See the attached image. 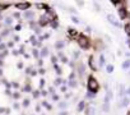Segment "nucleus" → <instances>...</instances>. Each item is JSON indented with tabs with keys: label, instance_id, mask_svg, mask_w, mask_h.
Listing matches in <instances>:
<instances>
[{
	"label": "nucleus",
	"instance_id": "f257e3e1",
	"mask_svg": "<svg viewBox=\"0 0 130 115\" xmlns=\"http://www.w3.org/2000/svg\"><path fill=\"white\" fill-rule=\"evenodd\" d=\"M87 87H88V91H91V92H93V93H96V92L98 91V88H100V84H98L97 79H96L93 76H89V77H88Z\"/></svg>",
	"mask_w": 130,
	"mask_h": 115
},
{
	"label": "nucleus",
	"instance_id": "f03ea898",
	"mask_svg": "<svg viewBox=\"0 0 130 115\" xmlns=\"http://www.w3.org/2000/svg\"><path fill=\"white\" fill-rule=\"evenodd\" d=\"M78 44H79V46L82 47V49H88L89 47V38L87 37V36H84V35H80L79 37H78Z\"/></svg>",
	"mask_w": 130,
	"mask_h": 115
},
{
	"label": "nucleus",
	"instance_id": "7ed1b4c3",
	"mask_svg": "<svg viewBox=\"0 0 130 115\" xmlns=\"http://www.w3.org/2000/svg\"><path fill=\"white\" fill-rule=\"evenodd\" d=\"M107 21H108V22H110L111 24H113L115 27H120V23H119V22H117V21H116V19L113 18V16L108 14V16H107Z\"/></svg>",
	"mask_w": 130,
	"mask_h": 115
},
{
	"label": "nucleus",
	"instance_id": "20e7f679",
	"mask_svg": "<svg viewBox=\"0 0 130 115\" xmlns=\"http://www.w3.org/2000/svg\"><path fill=\"white\" fill-rule=\"evenodd\" d=\"M28 7H31L29 3H18V4H17V8H18V9H23V10L28 9Z\"/></svg>",
	"mask_w": 130,
	"mask_h": 115
},
{
	"label": "nucleus",
	"instance_id": "39448f33",
	"mask_svg": "<svg viewBox=\"0 0 130 115\" xmlns=\"http://www.w3.org/2000/svg\"><path fill=\"white\" fill-rule=\"evenodd\" d=\"M119 16H120V18H121V19H125V18L127 17L126 9H125V8H120V9H119Z\"/></svg>",
	"mask_w": 130,
	"mask_h": 115
},
{
	"label": "nucleus",
	"instance_id": "423d86ee",
	"mask_svg": "<svg viewBox=\"0 0 130 115\" xmlns=\"http://www.w3.org/2000/svg\"><path fill=\"white\" fill-rule=\"evenodd\" d=\"M51 21H48V18H47V16H41V18H40V24L41 26H45V24H47V23H50Z\"/></svg>",
	"mask_w": 130,
	"mask_h": 115
},
{
	"label": "nucleus",
	"instance_id": "0eeeda50",
	"mask_svg": "<svg viewBox=\"0 0 130 115\" xmlns=\"http://www.w3.org/2000/svg\"><path fill=\"white\" fill-rule=\"evenodd\" d=\"M88 63H89V67L92 70H97V67L94 64V59H93V56H89V59H88Z\"/></svg>",
	"mask_w": 130,
	"mask_h": 115
},
{
	"label": "nucleus",
	"instance_id": "6e6552de",
	"mask_svg": "<svg viewBox=\"0 0 130 115\" xmlns=\"http://www.w3.org/2000/svg\"><path fill=\"white\" fill-rule=\"evenodd\" d=\"M64 46H65V42H64V41H56V42H55V47H56L57 50L64 49Z\"/></svg>",
	"mask_w": 130,
	"mask_h": 115
},
{
	"label": "nucleus",
	"instance_id": "1a4fd4ad",
	"mask_svg": "<svg viewBox=\"0 0 130 115\" xmlns=\"http://www.w3.org/2000/svg\"><path fill=\"white\" fill-rule=\"evenodd\" d=\"M84 72H86V67H84V64H80V65L78 67V73H79L80 76H83Z\"/></svg>",
	"mask_w": 130,
	"mask_h": 115
},
{
	"label": "nucleus",
	"instance_id": "9d476101",
	"mask_svg": "<svg viewBox=\"0 0 130 115\" xmlns=\"http://www.w3.org/2000/svg\"><path fill=\"white\" fill-rule=\"evenodd\" d=\"M112 96H113V95H112V92H111V91H107L106 97H105V102H107V104H108V101L112 98Z\"/></svg>",
	"mask_w": 130,
	"mask_h": 115
},
{
	"label": "nucleus",
	"instance_id": "9b49d317",
	"mask_svg": "<svg viewBox=\"0 0 130 115\" xmlns=\"http://www.w3.org/2000/svg\"><path fill=\"white\" fill-rule=\"evenodd\" d=\"M47 55H48V50H47V47H43L42 51H41V58H45Z\"/></svg>",
	"mask_w": 130,
	"mask_h": 115
},
{
	"label": "nucleus",
	"instance_id": "f8f14e48",
	"mask_svg": "<svg viewBox=\"0 0 130 115\" xmlns=\"http://www.w3.org/2000/svg\"><path fill=\"white\" fill-rule=\"evenodd\" d=\"M84 106H86V102H84V101H80V102L78 104V111L84 110Z\"/></svg>",
	"mask_w": 130,
	"mask_h": 115
},
{
	"label": "nucleus",
	"instance_id": "ddd939ff",
	"mask_svg": "<svg viewBox=\"0 0 130 115\" xmlns=\"http://www.w3.org/2000/svg\"><path fill=\"white\" fill-rule=\"evenodd\" d=\"M122 68H124V69H129V68H130V60L124 62V63H122Z\"/></svg>",
	"mask_w": 130,
	"mask_h": 115
},
{
	"label": "nucleus",
	"instance_id": "4468645a",
	"mask_svg": "<svg viewBox=\"0 0 130 115\" xmlns=\"http://www.w3.org/2000/svg\"><path fill=\"white\" fill-rule=\"evenodd\" d=\"M33 16H35L33 12H26V18H27V19H32Z\"/></svg>",
	"mask_w": 130,
	"mask_h": 115
},
{
	"label": "nucleus",
	"instance_id": "2eb2a0df",
	"mask_svg": "<svg viewBox=\"0 0 130 115\" xmlns=\"http://www.w3.org/2000/svg\"><path fill=\"white\" fill-rule=\"evenodd\" d=\"M69 86H70L72 88H74V87L78 86V82H77V81H69Z\"/></svg>",
	"mask_w": 130,
	"mask_h": 115
},
{
	"label": "nucleus",
	"instance_id": "dca6fc26",
	"mask_svg": "<svg viewBox=\"0 0 130 115\" xmlns=\"http://www.w3.org/2000/svg\"><path fill=\"white\" fill-rule=\"evenodd\" d=\"M127 104H129V98L127 97H124L122 101H121V106H126Z\"/></svg>",
	"mask_w": 130,
	"mask_h": 115
},
{
	"label": "nucleus",
	"instance_id": "f3484780",
	"mask_svg": "<svg viewBox=\"0 0 130 115\" xmlns=\"http://www.w3.org/2000/svg\"><path fill=\"white\" fill-rule=\"evenodd\" d=\"M124 30H125L126 35H129V36H130V24H125V26H124Z\"/></svg>",
	"mask_w": 130,
	"mask_h": 115
},
{
	"label": "nucleus",
	"instance_id": "a211bd4d",
	"mask_svg": "<svg viewBox=\"0 0 130 115\" xmlns=\"http://www.w3.org/2000/svg\"><path fill=\"white\" fill-rule=\"evenodd\" d=\"M106 70H107L108 73H112V72H113V65H111V64H108V65L106 67Z\"/></svg>",
	"mask_w": 130,
	"mask_h": 115
},
{
	"label": "nucleus",
	"instance_id": "6ab92c4d",
	"mask_svg": "<svg viewBox=\"0 0 130 115\" xmlns=\"http://www.w3.org/2000/svg\"><path fill=\"white\" fill-rule=\"evenodd\" d=\"M94 96H96V93H93V92H91V91L87 92V98H94Z\"/></svg>",
	"mask_w": 130,
	"mask_h": 115
},
{
	"label": "nucleus",
	"instance_id": "aec40b11",
	"mask_svg": "<svg viewBox=\"0 0 130 115\" xmlns=\"http://www.w3.org/2000/svg\"><path fill=\"white\" fill-rule=\"evenodd\" d=\"M102 110H103L105 112H107V111L110 110V105H108L107 102H105V104H103V109H102Z\"/></svg>",
	"mask_w": 130,
	"mask_h": 115
},
{
	"label": "nucleus",
	"instance_id": "412c9836",
	"mask_svg": "<svg viewBox=\"0 0 130 115\" xmlns=\"http://www.w3.org/2000/svg\"><path fill=\"white\" fill-rule=\"evenodd\" d=\"M59 56H60V59H61V62H62V63H68V59H67V56H64L62 54H60Z\"/></svg>",
	"mask_w": 130,
	"mask_h": 115
},
{
	"label": "nucleus",
	"instance_id": "4be33fe9",
	"mask_svg": "<svg viewBox=\"0 0 130 115\" xmlns=\"http://www.w3.org/2000/svg\"><path fill=\"white\" fill-rule=\"evenodd\" d=\"M100 65H101V67L105 65V56H103V55L100 56Z\"/></svg>",
	"mask_w": 130,
	"mask_h": 115
},
{
	"label": "nucleus",
	"instance_id": "5701e85b",
	"mask_svg": "<svg viewBox=\"0 0 130 115\" xmlns=\"http://www.w3.org/2000/svg\"><path fill=\"white\" fill-rule=\"evenodd\" d=\"M59 107L60 109H65V107H67V102H60L59 104Z\"/></svg>",
	"mask_w": 130,
	"mask_h": 115
},
{
	"label": "nucleus",
	"instance_id": "b1692460",
	"mask_svg": "<svg viewBox=\"0 0 130 115\" xmlns=\"http://www.w3.org/2000/svg\"><path fill=\"white\" fill-rule=\"evenodd\" d=\"M50 24L52 26V28H57V22L54 21V22H50Z\"/></svg>",
	"mask_w": 130,
	"mask_h": 115
},
{
	"label": "nucleus",
	"instance_id": "393cba45",
	"mask_svg": "<svg viewBox=\"0 0 130 115\" xmlns=\"http://www.w3.org/2000/svg\"><path fill=\"white\" fill-rule=\"evenodd\" d=\"M69 33H70V35H73V36H77V35H78L75 30H70V28H69Z\"/></svg>",
	"mask_w": 130,
	"mask_h": 115
},
{
	"label": "nucleus",
	"instance_id": "a878e982",
	"mask_svg": "<svg viewBox=\"0 0 130 115\" xmlns=\"http://www.w3.org/2000/svg\"><path fill=\"white\" fill-rule=\"evenodd\" d=\"M94 114V107H89L88 110V115H93Z\"/></svg>",
	"mask_w": 130,
	"mask_h": 115
},
{
	"label": "nucleus",
	"instance_id": "bb28decb",
	"mask_svg": "<svg viewBox=\"0 0 130 115\" xmlns=\"http://www.w3.org/2000/svg\"><path fill=\"white\" fill-rule=\"evenodd\" d=\"M61 82H62L61 79H56V81H55V84H60Z\"/></svg>",
	"mask_w": 130,
	"mask_h": 115
},
{
	"label": "nucleus",
	"instance_id": "cd10ccee",
	"mask_svg": "<svg viewBox=\"0 0 130 115\" xmlns=\"http://www.w3.org/2000/svg\"><path fill=\"white\" fill-rule=\"evenodd\" d=\"M52 97H54L52 100H55V101H57V100H59V96H57V95H54Z\"/></svg>",
	"mask_w": 130,
	"mask_h": 115
},
{
	"label": "nucleus",
	"instance_id": "c85d7f7f",
	"mask_svg": "<svg viewBox=\"0 0 130 115\" xmlns=\"http://www.w3.org/2000/svg\"><path fill=\"white\" fill-rule=\"evenodd\" d=\"M23 105H24V106H28V105H29V101H28V100H26V101L23 102Z\"/></svg>",
	"mask_w": 130,
	"mask_h": 115
},
{
	"label": "nucleus",
	"instance_id": "c756f323",
	"mask_svg": "<svg viewBox=\"0 0 130 115\" xmlns=\"http://www.w3.org/2000/svg\"><path fill=\"white\" fill-rule=\"evenodd\" d=\"M59 115H68V112L67 111H61V112H59Z\"/></svg>",
	"mask_w": 130,
	"mask_h": 115
},
{
	"label": "nucleus",
	"instance_id": "7c9ffc66",
	"mask_svg": "<svg viewBox=\"0 0 130 115\" xmlns=\"http://www.w3.org/2000/svg\"><path fill=\"white\" fill-rule=\"evenodd\" d=\"M33 55H35V56H36V58H37V56H38V52H37V50H33Z\"/></svg>",
	"mask_w": 130,
	"mask_h": 115
},
{
	"label": "nucleus",
	"instance_id": "2f4dec72",
	"mask_svg": "<svg viewBox=\"0 0 130 115\" xmlns=\"http://www.w3.org/2000/svg\"><path fill=\"white\" fill-rule=\"evenodd\" d=\"M61 91H62V92H65V91H67V87L62 86V87H61Z\"/></svg>",
	"mask_w": 130,
	"mask_h": 115
},
{
	"label": "nucleus",
	"instance_id": "473e14b6",
	"mask_svg": "<svg viewBox=\"0 0 130 115\" xmlns=\"http://www.w3.org/2000/svg\"><path fill=\"white\" fill-rule=\"evenodd\" d=\"M126 93H127V95H130V87L127 88V91H126Z\"/></svg>",
	"mask_w": 130,
	"mask_h": 115
},
{
	"label": "nucleus",
	"instance_id": "72a5a7b5",
	"mask_svg": "<svg viewBox=\"0 0 130 115\" xmlns=\"http://www.w3.org/2000/svg\"><path fill=\"white\" fill-rule=\"evenodd\" d=\"M127 45H129V47H130V38L127 40Z\"/></svg>",
	"mask_w": 130,
	"mask_h": 115
}]
</instances>
